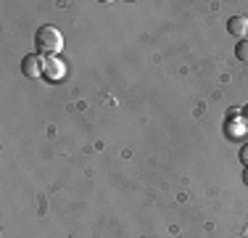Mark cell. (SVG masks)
<instances>
[{
	"label": "cell",
	"mask_w": 248,
	"mask_h": 238,
	"mask_svg": "<svg viewBox=\"0 0 248 238\" xmlns=\"http://www.w3.org/2000/svg\"><path fill=\"white\" fill-rule=\"evenodd\" d=\"M227 32L235 37H246L248 34V19L246 16H230L227 19Z\"/></svg>",
	"instance_id": "5b68a950"
},
{
	"label": "cell",
	"mask_w": 248,
	"mask_h": 238,
	"mask_svg": "<svg viewBox=\"0 0 248 238\" xmlns=\"http://www.w3.org/2000/svg\"><path fill=\"white\" fill-rule=\"evenodd\" d=\"M63 77H66V64H63L58 56L45 58V80L58 82V80H63Z\"/></svg>",
	"instance_id": "277c9868"
},
{
	"label": "cell",
	"mask_w": 248,
	"mask_h": 238,
	"mask_svg": "<svg viewBox=\"0 0 248 238\" xmlns=\"http://www.w3.org/2000/svg\"><path fill=\"white\" fill-rule=\"evenodd\" d=\"M240 109H232V114H230L227 119H224V133L230 135V138H243L246 135V122H243V117L238 114Z\"/></svg>",
	"instance_id": "3957f363"
},
{
	"label": "cell",
	"mask_w": 248,
	"mask_h": 238,
	"mask_svg": "<svg viewBox=\"0 0 248 238\" xmlns=\"http://www.w3.org/2000/svg\"><path fill=\"white\" fill-rule=\"evenodd\" d=\"M61 51H63V34L53 24H45L34 32V53L48 58V56H58Z\"/></svg>",
	"instance_id": "6da1fadb"
},
{
	"label": "cell",
	"mask_w": 248,
	"mask_h": 238,
	"mask_svg": "<svg viewBox=\"0 0 248 238\" xmlns=\"http://www.w3.org/2000/svg\"><path fill=\"white\" fill-rule=\"evenodd\" d=\"M243 183L248 186V167H246V172H243Z\"/></svg>",
	"instance_id": "9c48e42d"
},
{
	"label": "cell",
	"mask_w": 248,
	"mask_h": 238,
	"mask_svg": "<svg viewBox=\"0 0 248 238\" xmlns=\"http://www.w3.org/2000/svg\"><path fill=\"white\" fill-rule=\"evenodd\" d=\"M240 117H243V122H246V127H248V106L243 109V114H240Z\"/></svg>",
	"instance_id": "ba28073f"
},
{
	"label": "cell",
	"mask_w": 248,
	"mask_h": 238,
	"mask_svg": "<svg viewBox=\"0 0 248 238\" xmlns=\"http://www.w3.org/2000/svg\"><path fill=\"white\" fill-rule=\"evenodd\" d=\"M21 71L29 80H37V77H45V58L40 53H29V56L21 58Z\"/></svg>",
	"instance_id": "7a4b0ae2"
},
{
	"label": "cell",
	"mask_w": 248,
	"mask_h": 238,
	"mask_svg": "<svg viewBox=\"0 0 248 238\" xmlns=\"http://www.w3.org/2000/svg\"><path fill=\"white\" fill-rule=\"evenodd\" d=\"M240 162H243V167H248V143L240 148Z\"/></svg>",
	"instance_id": "52a82bcc"
},
{
	"label": "cell",
	"mask_w": 248,
	"mask_h": 238,
	"mask_svg": "<svg viewBox=\"0 0 248 238\" xmlns=\"http://www.w3.org/2000/svg\"><path fill=\"white\" fill-rule=\"evenodd\" d=\"M235 56H238V61L248 64V40H240V43L235 45Z\"/></svg>",
	"instance_id": "8992f818"
}]
</instances>
